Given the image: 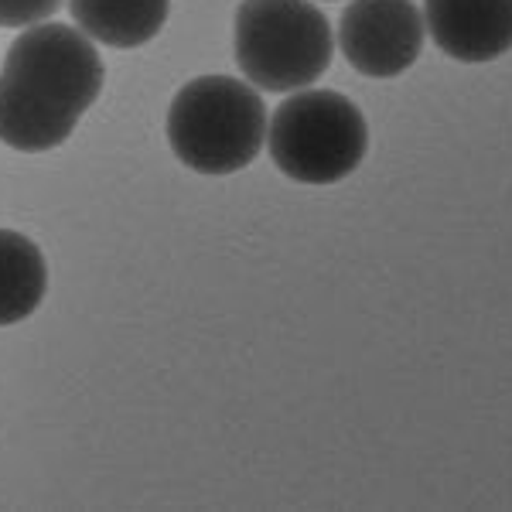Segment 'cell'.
<instances>
[{
  "label": "cell",
  "instance_id": "6da1fadb",
  "mask_svg": "<svg viewBox=\"0 0 512 512\" xmlns=\"http://www.w3.org/2000/svg\"><path fill=\"white\" fill-rule=\"evenodd\" d=\"M103 82V59L86 31L59 21L24 28L0 69V144L21 154L65 144Z\"/></svg>",
  "mask_w": 512,
  "mask_h": 512
},
{
  "label": "cell",
  "instance_id": "7a4b0ae2",
  "mask_svg": "<svg viewBox=\"0 0 512 512\" xmlns=\"http://www.w3.org/2000/svg\"><path fill=\"white\" fill-rule=\"evenodd\" d=\"M267 106L256 86L233 76H198L168 106V144L198 175H236L267 144Z\"/></svg>",
  "mask_w": 512,
  "mask_h": 512
},
{
  "label": "cell",
  "instance_id": "3957f363",
  "mask_svg": "<svg viewBox=\"0 0 512 512\" xmlns=\"http://www.w3.org/2000/svg\"><path fill=\"white\" fill-rule=\"evenodd\" d=\"M233 52L246 82L263 93H297L325 76L335 35L311 0H243Z\"/></svg>",
  "mask_w": 512,
  "mask_h": 512
},
{
  "label": "cell",
  "instance_id": "277c9868",
  "mask_svg": "<svg viewBox=\"0 0 512 512\" xmlns=\"http://www.w3.org/2000/svg\"><path fill=\"white\" fill-rule=\"evenodd\" d=\"M267 151L280 175L301 185L345 181L369 154V123L335 89H297L277 106Z\"/></svg>",
  "mask_w": 512,
  "mask_h": 512
},
{
  "label": "cell",
  "instance_id": "5b68a950",
  "mask_svg": "<svg viewBox=\"0 0 512 512\" xmlns=\"http://www.w3.org/2000/svg\"><path fill=\"white\" fill-rule=\"evenodd\" d=\"M427 38L414 0H352L338 21V48L355 72L396 79L414 69Z\"/></svg>",
  "mask_w": 512,
  "mask_h": 512
},
{
  "label": "cell",
  "instance_id": "8992f818",
  "mask_svg": "<svg viewBox=\"0 0 512 512\" xmlns=\"http://www.w3.org/2000/svg\"><path fill=\"white\" fill-rule=\"evenodd\" d=\"M424 24L454 62L482 65L512 52V0H424Z\"/></svg>",
  "mask_w": 512,
  "mask_h": 512
},
{
  "label": "cell",
  "instance_id": "52a82bcc",
  "mask_svg": "<svg viewBox=\"0 0 512 512\" xmlns=\"http://www.w3.org/2000/svg\"><path fill=\"white\" fill-rule=\"evenodd\" d=\"M69 14L96 45L140 48L161 35L171 0H69Z\"/></svg>",
  "mask_w": 512,
  "mask_h": 512
},
{
  "label": "cell",
  "instance_id": "ba28073f",
  "mask_svg": "<svg viewBox=\"0 0 512 512\" xmlns=\"http://www.w3.org/2000/svg\"><path fill=\"white\" fill-rule=\"evenodd\" d=\"M45 291L48 263L38 243L14 229H0V328L35 315Z\"/></svg>",
  "mask_w": 512,
  "mask_h": 512
},
{
  "label": "cell",
  "instance_id": "9c48e42d",
  "mask_svg": "<svg viewBox=\"0 0 512 512\" xmlns=\"http://www.w3.org/2000/svg\"><path fill=\"white\" fill-rule=\"evenodd\" d=\"M62 0H0V28H31L55 18Z\"/></svg>",
  "mask_w": 512,
  "mask_h": 512
}]
</instances>
